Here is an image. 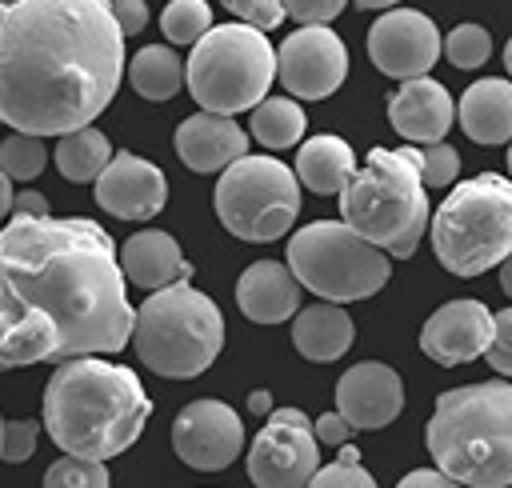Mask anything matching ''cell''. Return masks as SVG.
Masks as SVG:
<instances>
[{
	"instance_id": "21",
	"label": "cell",
	"mask_w": 512,
	"mask_h": 488,
	"mask_svg": "<svg viewBox=\"0 0 512 488\" xmlns=\"http://www.w3.org/2000/svg\"><path fill=\"white\" fill-rule=\"evenodd\" d=\"M120 268H124V280H132L136 288H152V292L184 284L192 276V264L184 260L180 244L160 228L132 232L120 248Z\"/></svg>"
},
{
	"instance_id": "42",
	"label": "cell",
	"mask_w": 512,
	"mask_h": 488,
	"mask_svg": "<svg viewBox=\"0 0 512 488\" xmlns=\"http://www.w3.org/2000/svg\"><path fill=\"white\" fill-rule=\"evenodd\" d=\"M12 200H16V192H12V180L0 172V216H8V212H12Z\"/></svg>"
},
{
	"instance_id": "13",
	"label": "cell",
	"mask_w": 512,
	"mask_h": 488,
	"mask_svg": "<svg viewBox=\"0 0 512 488\" xmlns=\"http://www.w3.org/2000/svg\"><path fill=\"white\" fill-rule=\"evenodd\" d=\"M444 52V40L436 24L416 8H392L384 12L368 32V56L372 64L392 80H420Z\"/></svg>"
},
{
	"instance_id": "14",
	"label": "cell",
	"mask_w": 512,
	"mask_h": 488,
	"mask_svg": "<svg viewBox=\"0 0 512 488\" xmlns=\"http://www.w3.org/2000/svg\"><path fill=\"white\" fill-rule=\"evenodd\" d=\"M172 448L188 468L220 472L244 448V420L224 400H192L172 424Z\"/></svg>"
},
{
	"instance_id": "8",
	"label": "cell",
	"mask_w": 512,
	"mask_h": 488,
	"mask_svg": "<svg viewBox=\"0 0 512 488\" xmlns=\"http://www.w3.org/2000/svg\"><path fill=\"white\" fill-rule=\"evenodd\" d=\"M276 80V48L248 24H216L188 56V92L212 116L260 108Z\"/></svg>"
},
{
	"instance_id": "17",
	"label": "cell",
	"mask_w": 512,
	"mask_h": 488,
	"mask_svg": "<svg viewBox=\"0 0 512 488\" xmlns=\"http://www.w3.org/2000/svg\"><path fill=\"white\" fill-rule=\"evenodd\" d=\"M404 408V384L396 368L380 360H360L336 380V412L352 428H384Z\"/></svg>"
},
{
	"instance_id": "4",
	"label": "cell",
	"mask_w": 512,
	"mask_h": 488,
	"mask_svg": "<svg viewBox=\"0 0 512 488\" xmlns=\"http://www.w3.org/2000/svg\"><path fill=\"white\" fill-rule=\"evenodd\" d=\"M436 468L464 488L512 484V384L484 380L448 388L424 428Z\"/></svg>"
},
{
	"instance_id": "30",
	"label": "cell",
	"mask_w": 512,
	"mask_h": 488,
	"mask_svg": "<svg viewBox=\"0 0 512 488\" xmlns=\"http://www.w3.org/2000/svg\"><path fill=\"white\" fill-rule=\"evenodd\" d=\"M44 488H108V468L100 460L60 456L44 472Z\"/></svg>"
},
{
	"instance_id": "31",
	"label": "cell",
	"mask_w": 512,
	"mask_h": 488,
	"mask_svg": "<svg viewBox=\"0 0 512 488\" xmlns=\"http://www.w3.org/2000/svg\"><path fill=\"white\" fill-rule=\"evenodd\" d=\"M444 56L452 60V68H480L492 56V36L480 24H456L444 40Z\"/></svg>"
},
{
	"instance_id": "39",
	"label": "cell",
	"mask_w": 512,
	"mask_h": 488,
	"mask_svg": "<svg viewBox=\"0 0 512 488\" xmlns=\"http://www.w3.org/2000/svg\"><path fill=\"white\" fill-rule=\"evenodd\" d=\"M312 432H316V440H320V444L344 448V444H348V436H352V424H348L340 412H324V416H316Z\"/></svg>"
},
{
	"instance_id": "29",
	"label": "cell",
	"mask_w": 512,
	"mask_h": 488,
	"mask_svg": "<svg viewBox=\"0 0 512 488\" xmlns=\"http://www.w3.org/2000/svg\"><path fill=\"white\" fill-rule=\"evenodd\" d=\"M44 160H48V148L40 136L12 132L8 140H0V172L8 180H36L44 172Z\"/></svg>"
},
{
	"instance_id": "35",
	"label": "cell",
	"mask_w": 512,
	"mask_h": 488,
	"mask_svg": "<svg viewBox=\"0 0 512 488\" xmlns=\"http://www.w3.org/2000/svg\"><path fill=\"white\" fill-rule=\"evenodd\" d=\"M308 488H376V480H372L360 464H344V460H336V464H324V468L312 476Z\"/></svg>"
},
{
	"instance_id": "5",
	"label": "cell",
	"mask_w": 512,
	"mask_h": 488,
	"mask_svg": "<svg viewBox=\"0 0 512 488\" xmlns=\"http://www.w3.org/2000/svg\"><path fill=\"white\" fill-rule=\"evenodd\" d=\"M416 148H372L364 168L340 192V220L388 256L408 260L424 236L428 192L420 184Z\"/></svg>"
},
{
	"instance_id": "22",
	"label": "cell",
	"mask_w": 512,
	"mask_h": 488,
	"mask_svg": "<svg viewBox=\"0 0 512 488\" xmlns=\"http://www.w3.org/2000/svg\"><path fill=\"white\" fill-rule=\"evenodd\" d=\"M456 120L476 144H508L512 140V84L500 76H484L464 88L456 104Z\"/></svg>"
},
{
	"instance_id": "15",
	"label": "cell",
	"mask_w": 512,
	"mask_h": 488,
	"mask_svg": "<svg viewBox=\"0 0 512 488\" xmlns=\"http://www.w3.org/2000/svg\"><path fill=\"white\" fill-rule=\"evenodd\" d=\"M492 328H496V312H488V304H480V300H448L424 320L420 352L428 360H436L440 368H456V364H468V360L488 352Z\"/></svg>"
},
{
	"instance_id": "7",
	"label": "cell",
	"mask_w": 512,
	"mask_h": 488,
	"mask_svg": "<svg viewBox=\"0 0 512 488\" xmlns=\"http://www.w3.org/2000/svg\"><path fill=\"white\" fill-rule=\"evenodd\" d=\"M432 252L452 276H480L512 256V180L480 172L456 184L432 216Z\"/></svg>"
},
{
	"instance_id": "24",
	"label": "cell",
	"mask_w": 512,
	"mask_h": 488,
	"mask_svg": "<svg viewBox=\"0 0 512 488\" xmlns=\"http://www.w3.org/2000/svg\"><path fill=\"white\" fill-rule=\"evenodd\" d=\"M356 176V156L348 148V140L340 136H312L300 144L296 152V180L308 192L320 196H340Z\"/></svg>"
},
{
	"instance_id": "38",
	"label": "cell",
	"mask_w": 512,
	"mask_h": 488,
	"mask_svg": "<svg viewBox=\"0 0 512 488\" xmlns=\"http://www.w3.org/2000/svg\"><path fill=\"white\" fill-rule=\"evenodd\" d=\"M112 20L120 24L124 36H136L144 24H148V4L144 0H112Z\"/></svg>"
},
{
	"instance_id": "23",
	"label": "cell",
	"mask_w": 512,
	"mask_h": 488,
	"mask_svg": "<svg viewBox=\"0 0 512 488\" xmlns=\"http://www.w3.org/2000/svg\"><path fill=\"white\" fill-rule=\"evenodd\" d=\"M352 316L340 308V304H312V308H300L296 320H292V344L304 360H316V364H328V360H340L348 348H352Z\"/></svg>"
},
{
	"instance_id": "9",
	"label": "cell",
	"mask_w": 512,
	"mask_h": 488,
	"mask_svg": "<svg viewBox=\"0 0 512 488\" xmlns=\"http://www.w3.org/2000/svg\"><path fill=\"white\" fill-rule=\"evenodd\" d=\"M288 268L300 288L316 292L324 304L368 300L392 276L388 252L356 236L344 220H316L296 228L288 240Z\"/></svg>"
},
{
	"instance_id": "37",
	"label": "cell",
	"mask_w": 512,
	"mask_h": 488,
	"mask_svg": "<svg viewBox=\"0 0 512 488\" xmlns=\"http://www.w3.org/2000/svg\"><path fill=\"white\" fill-rule=\"evenodd\" d=\"M484 360H488L500 376H512V308L496 312V328H492V344H488Z\"/></svg>"
},
{
	"instance_id": "1",
	"label": "cell",
	"mask_w": 512,
	"mask_h": 488,
	"mask_svg": "<svg viewBox=\"0 0 512 488\" xmlns=\"http://www.w3.org/2000/svg\"><path fill=\"white\" fill-rule=\"evenodd\" d=\"M136 332L112 236L88 216H12L0 232V372L120 352Z\"/></svg>"
},
{
	"instance_id": "3",
	"label": "cell",
	"mask_w": 512,
	"mask_h": 488,
	"mask_svg": "<svg viewBox=\"0 0 512 488\" xmlns=\"http://www.w3.org/2000/svg\"><path fill=\"white\" fill-rule=\"evenodd\" d=\"M152 416L140 376L104 356L56 364L44 388V428L64 456L112 460L136 444Z\"/></svg>"
},
{
	"instance_id": "6",
	"label": "cell",
	"mask_w": 512,
	"mask_h": 488,
	"mask_svg": "<svg viewBox=\"0 0 512 488\" xmlns=\"http://www.w3.org/2000/svg\"><path fill=\"white\" fill-rule=\"evenodd\" d=\"M132 348L156 376L192 380L220 356L224 316L212 296H204L188 280L148 292V300L136 308Z\"/></svg>"
},
{
	"instance_id": "46",
	"label": "cell",
	"mask_w": 512,
	"mask_h": 488,
	"mask_svg": "<svg viewBox=\"0 0 512 488\" xmlns=\"http://www.w3.org/2000/svg\"><path fill=\"white\" fill-rule=\"evenodd\" d=\"M504 68H508V72H512V40H508V44H504Z\"/></svg>"
},
{
	"instance_id": "27",
	"label": "cell",
	"mask_w": 512,
	"mask_h": 488,
	"mask_svg": "<svg viewBox=\"0 0 512 488\" xmlns=\"http://www.w3.org/2000/svg\"><path fill=\"white\" fill-rule=\"evenodd\" d=\"M248 128L264 148H292V144H300L308 120L292 96H268L260 108H252Z\"/></svg>"
},
{
	"instance_id": "40",
	"label": "cell",
	"mask_w": 512,
	"mask_h": 488,
	"mask_svg": "<svg viewBox=\"0 0 512 488\" xmlns=\"http://www.w3.org/2000/svg\"><path fill=\"white\" fill-rule=\"evenodd\" d=\"M396 488H464V484H456V480H448L440 468H416V472H408Z\"/></svg>"
},
{
	"instance_id": "11",
	"label": "cell",
	"mask_w": 512,
	"mask_h": 488,
	"mask_svg": "<svg viewBox=\"0 0 512 488\" xmlns=\"http://www.w3.org/2000/svg\"><path fill=\"white\" fill-rule=\"evenodd\" d=\"M320 472V440L300 408H272L248 448V480L256 488H308Z\"/></svg>"
},
{
	"instance_id": "43",
	"label": "cell",
	"mask_w": 512,
	"mask_h": 488,
	"mask_svg": "<svg viewBox=\"0 0 512 488\" xmlns=\"http://www.w3.org/2000/svg\"><path fill=\"white\" fill-rule=\"evenodd\" d=\"M248 408H252V412H268V416H272V400H268V392H252V396H248Z\"/></svg>"
},
{
	"instance_id": "10",
	"label": "cell",
	"mask_w": 512,
	"mask_h": 488,
	"mask_svg": "<svg viewBox=\"0 0 512 488\" xmlns=\"http://www.w3.org/2000/svg\"><path fill=\"white\" fill-rule=\"evenodd\" d=\"M216 216L220 224L252 244L280 240L300 216V180L276 156H244L216 184Z\"/></svg>"
},
{
	"instance_id": "20",
	"label": "cell",
	"mask_w": 512,
	"mask_h": 488,
	"mask_svg": "<svg viewBox=\"0 0 512 488\" xmlns=\"http://www.w3.org/2000/svg\"><path fill=\"white\" fill-rule=\"evenodd\" d=\"M236 304L256 324H280L300 312V280L280 260H256L236 280Z\"/></svg>"
},
{
	"instance_id": "26",
	"label": "cell",
	"mask_w": 512,
	"mask_h": 488,
	"mask_svg": "<svg viewBox=\"0 0 512 488\" xmlns=\"http://www.w3.org/2000/svg\"><path fill=\"white\" fill-rule=\"evenodd\" d=\"M108 164H112V144L96 128H80L72 136H60V144H56V168L72 184L100 180Z\"/></svg>"
},
{
	"instance_id": "32",
	"label": "cell",
	"mask_w": 512,
	"mask_h": 488,
	"mask_svg": "<svg viewBox=\"0 0 512 488\" xmlns=\"http://www.w3.org/2000/svg\"><path fill=\"white\" fill-rule=\"evenodd\" d=\"M416 164H420V184L424 188H448L460 172V152L452 144H432V148H416Z\"/></svg>"
},
{
	"instance_id": "16",
	"label": "cell",
	"mask_w": 512,
	"mask_h": 488,
	"mask_svg": "<svg viewBox=\"0 0 512 488\" xmlns=\"http://www.w3.org/2000/svg\"><path fill=\"white\" fill-rule=\"evenodd\" d=\"M164 200H168L164 172L136 152H116L104 176L96 180V204L116 220H152L164 208Z\"/></svg>"
},
{
	"instance_id": "45",
	"label": "cell",
	"mask_w": 512,
	"mask_h": 488,
	"mask_svg": "<svg viewBox=\"0 0 512 488\" xmlns=\"http://www.w3.org/2000/svg\"><path fill=\"white\" fill-rule=\"evenodd\" d=\"M340 460H344V464H360V452H356V448H348V444H344V448H340Z\"/></svg>"
},
{
	"instance_id": "12",
	"label": "cell",
	"mask_w": 512,
	"mask_h": 488,
	"mask_svg": "<svg viewBox=\"0 0 512 488\" xmlns=\"http://www.w3.org/2000/svg\"><path fill=\"white\" fill-rule=\"evenodd\" d=\"M276 76L288 96L324 100L348 76V48L332 28H296L276 48Z\"/></svg>"
},
{
	"instance_id": "49",
	"label": "cell",
	"mask_w": 512,
	"mask_h": 488,
	"mask_svg": "<svg viewBox=\"0 0 512 488\" xmlns=\"http://www.w3.org/2000/svg\"><path fill=\"white\" fill-rule=\"evenodd\" d=\"M508 172H512V148H508Z\"/></svg>"
},
{
	"instance_id": "2",
	"label": "cell",
	"mask_w": 512,
	"mask_h": 488,
	"mask_svg": "<svg viewBox=\"0 0 512 488\" xmlns=\"http://www.w3.org/2000/svg\"><path fill=\"white\" fill-rule=\"evenodd\" d=\"M124 32L104 0H20L0 28V120L24 136H72L116 96Z\"/></svg>"
},
{
	"instance_id": "34",
	"label": "cell",
	"mask_w": 512,
	"mask_h": 488,
	"mask_svg": "<svg viewBox=\"0 0 512 488\" xmlns=\"http://www.w3.org/2000/svg\"><path fill=\"white\" fill-rule=\"evenodd\" d=\"M36 420H4V464H24L36 452Z\"/></svg>"
},
{
	"instance_id": "36",
	"label": "cell",
	"mask_w": 512,
	"mask_h": 488,
	"mask_svg": "<svg viewBox=\"0 0 512 488\" xmlns=\"http://www.w3.org/2000/svg\"><path fill=\"white\" fill-rule=\"evenodd\" d=\"M284 12H288L300 28H328V24L344 12V4H340V0H292V4H284Z\"/></svg>"
},
{
	"instance_id": "25",
	"label": "cell",
	"mask_w": 512,
	"mask_h": 488,
	"mask_svg": "<svg viewBox=\"0 0 512 488\" xmlns=\"http://www.w3.org/2000/svg\"><path fill=\"white\" fill-rule=\"evenodd\" d=\"M128 80L144 100H172L180 84H188V60H180L168 44H148L128 60Z\"/></svg>"
},
{
	"instance_id": "41",
	"label": "cell",
	"mask_w": 512,
	"mask_h": 488,
	"mask_svg": "<svg viewBox=\"0 0 512 488\" xmlns=\"http://www.w3.org/2000/svg\"><path fill=\"white\" fill-rule=\"evenodd\" d=\"M12 212H16V216H32V220H48V200L28 188V192H16Z\"/></svg>"
},
{
	"instance_id": "44",
	"label": "cell",
	"mask_w": 512,
	"mask_h": 488,
	"mask_svg": "<svg viewBox=\"0 0 512 488\" xmlns=\"http://www.w3.org/2000/svg\"><path fill=\"white\" fill-rule=\"evenodd\" d=\"M500 288H504V292L512 296V256H508V260L500 264Z\"/></svg>"
},
{
	"instance_id": "18",
	"label": "cell",
	"mask_w": 512,
	"mask_h": 488,
	"mask_svg": "<svg viewBox=\"0 0 512 488\" xmlns=\"http://www.w3.org/2000/svg\"><path fill=\"white\" fill-rule=\"evenodd\" d=\"M456 120V104L448 96V88L432 76H420V80H408L392 92L388 100V124L412 140V144H444V132L452 128Z\"/></svg>"
},
{
	"instance_id": "47",
	"label": "cell",
	"mask_w": 512,
	"mask_h": 488,
	"mask_svg": "<svg viewBox=\"0 0 512 488\" xmlns=\"http://www.w3.org/2000/svg\"><path fill=\"white\" fill-rule=\"evenodd\" d=\"M4 20H8V4H0V28H4Z\"/></svg>"
},
{
	"instance_id": "50",
	"label": "cell",
	"mask_w": 512,
	"mask_h": 488,
	"mask_svg": "<svg viewBox=\"0 0 512 488\" xmlns=\"http://www.w3.org/2000/svg\"><path fill=\"white\" fill-rule=\"evenodd\" d=\"M0 124H4V120H0Z\"/></svg>"
},
{
	"instance_id": "33",
	"label": "cell",
	"mask_w": 512,
	"mask_h": 488,
	"mask_svg": "<svg viewBox=\"0 0 512 488\" xmlns=\"http://www.w3.org/2000/svg\"><path fill=\"white\" fill-rule=\"evenodd\" d=\"M228 12L236 16V24H248L256 32H268L288 16L284 4H276V0H228Z\"/></svg>"
},
{
	"instance_id": "19",
	"label": "cell",
	"mask_w": 512,
	"mask_h": 488,
	"mask_svg": "<svg viewBox=\"0 0 512 488\" xmlns=\"http://www.w3.org/2000/svg\"><path fill=\"white\" fill-rule=\"evenodd\" d=\"M176 152L192 172H228L248 156V132L232 116L196 112L176 128Z\"/></svg>"
},
{
	"instance_id": "48",
	"label": "cell",
	"mask_w": 512,
	"mask_h": 488,
	"mask_svg": "<svg viewBox=\"0 0 512 488\" xmlns=\"http://www.w3.org/2000/svg\"><path fill=\"white\" fill-rule=\"evenodd\" d=\"M0 460H4V420H0Z\"/></svg>"
},
{
	"instance_id": "28",
	"label": "cell",
	"mask_w": 512,
	"mask_h": 488,
	"mask_svg": "<svg viewBox=\"0 0 512 488\" xmlns=\"http://www.w3.org/2000/svg\"><path fill=\"white\" fill-rule=\"evenodd\" d=\"M160 28L168 36V44H200L216 24H212V8L204 0H172L160 12Z\"/></svg>"
}]
</instances>
